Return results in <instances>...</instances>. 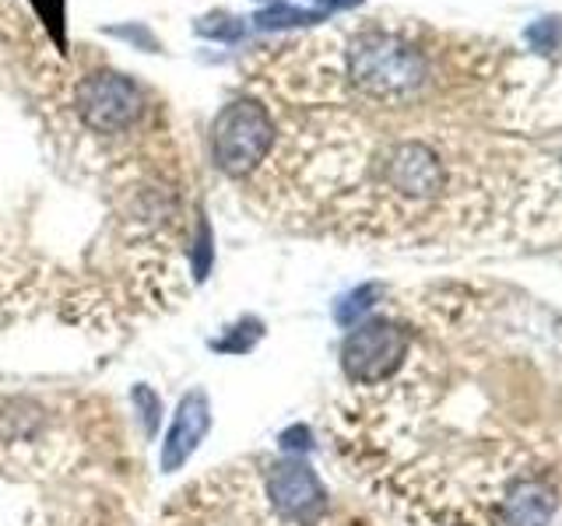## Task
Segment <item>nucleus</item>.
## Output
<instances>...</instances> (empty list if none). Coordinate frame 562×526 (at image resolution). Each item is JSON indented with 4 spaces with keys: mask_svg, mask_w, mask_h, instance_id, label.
<instances>
[{
    "mask_svg": "<svg viewBox=\"0 0 562 526\" xmlns=\"http://www.w3.org/2000/svg\"><path fill=\"white\" fill-rule=\"evenodd\" d=\"M70 102H75V119L81 123V130L92 137L131 134L145 123L148 113L145 92L131 78L113 75V70H99V75L81 78Z\"/></svg>",
    "mask_w": 562,
    "mask_h": 526,
    "instance_id": "20e7f679",
    "label": "nucleus"
},
{
    "mask_svg": "<svg viewBox=\"0 0 562 526\" xmlns=\"http://www.w3.org/2000/svg\"><path fill=\"white\" fill-rule=\"evenodd\" d=\"M313 4H324L327 11H341V8H359L362 0H313Z\"/></svg>",
    "mask_w": 562,
    "mask_h": 526,
    "instance_id": "6e6552de",
    "label": "nucleus"
},
{
    "mask_svg": "<svg viewBox=\"0 0 562 526\" xmlns=\"http://www.w3.org/2000/svg\"><path fill=\"white\" fill-rule=\"evenodd\" d=\"M324 11H292V8H271L257 14V25L260 28H281V25H316L324 22Z\"/></svg>",
    "mask_w": 562,
    "mask_h": 526,
    "instance_id": "0eeeda50",
    "label": "nucleus"
},
{
    "mask_svg": "<svg viewBox=\"0 0 562 526\" xmlns=\"http://www.w3.org/2000/svg\"><path fill=\"white\" fill-rule=\"evenodd\" d=\"M527 43H531V49L541 53V57H552L562 46V18H541V22H535L527 28Z\"/></svg>",
    "mask_w": 562,
    "mask_h": 526,
    "instance_id": "423d86ee",
    "label": "nucleus"
},
{
    "mask_svg": "<svg viewBox=\"0 0 562 526\" xmlns=\"http://www.w3.org/2000/svg\"><path fill=\"white\" fill-rule=\"evenodd\" d=\"M211 428V411H207V397L204 390H190L183 400H180V411L172 418V428H169V438H166V449H162V470H180L198 443L207 435Z\"/></svg>",
    "mask_w": 562,
    "mask_h": 526,
    "instance_id": "39448f33",
    "label": "nucleus"
},
{
    "mask_svg": "<svg viewBox=\"0 0 562 526\" xmlns=\"http://www.w3.org/2000/svg\"><path fill=\"white\" fill-rule=\"evenodd\" d=\"M278 123L260 99H236L211 123V158L228 180H254L274 148Z\"/></svg>",
    "mask_w": 562,
    "mask_h": 526,
    "instance_id": "7ed1b4c3",
    "label": "nucleus"
},
{
    "mask_svg": "<svg viewBox=\"0 0 562 526\" xmlns=\"http://www.w3.org/2000/svg\"><path fill=\"white\" fill-rule=\"evenodd\" d=\"M155 526H369L334 502L303 456L250 453L187 481Z\"/></svg>",
    "mask_w": 562,
    "mask_h": 526,
    "instance_id": "f03ea898",
    "label": "nucleus"
},
{
    "mask_svg": "<svg viewBox=\"0 0 562 526\" xmlns=\"http://www.w3.org/2000/svg\"><path fill=\"white\" fill-rule=\"evenodd\" d=\"M134 478L105 397L0 386V526H131Z\"/></svg>",
    "mask_w": 562,
    "mask_h": 526,
    "instance_id": "f257e3e1",
    "label": "nucleus"
}]
</instances>
